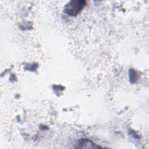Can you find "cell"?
Returning a JSON list of instances; mask_svg holds the SVG:
<instances>
[{"label":"cell","mask_w":149,"mask_h":149,"mask_svg":"<svg viewBox=\"0 0 149 149\" xmlns=\"http://www.w3.org/2000/svg\"><path fill=\"white\" fill-rule=\"evenodd\" d=\"M86 3L84 0H71L64 7V12L70 16L77 15L84 8Z\"/></svg>","instance_id":"1"},{"label":"cell","mask_w":149,"mask_h":149,"mask_svg":"<svg viewBox=\"0 0 149 149\" xmlns=\"http://www.w3.org/2000/svg\"><path fill=\"white\" fill-rule=\"evenodd\" d=\"M77 148H101V147L96 145L93 141L88 139H83L79 140L77 143Z\"/></svg>","instance_id":"2"}]
</instances>
